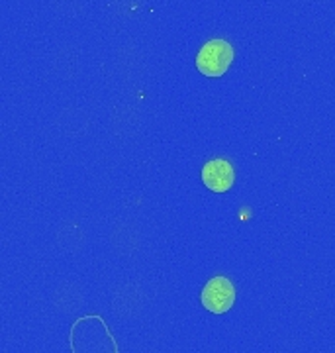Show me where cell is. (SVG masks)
Instances as JSON below:
<instances>
[{
  "instance_id": "3",
  "label": "cell",
  "mask_w": 335,
  "mask_h": 353,
  "mask_svg": "<svg viewBox=\"0 0 335 353\" xmlns=\"http://www.w3.org/2000/svg\"><path fill=\"white\" fill-rule=\"evenodd\" d=\"M202 183L212 192H227L236 183V169L227 159H212L202 167Z\"/></svg>"
},
{
  "instance_id": "1",
  "label": "cell",
  "mask_w": 335,
  "mask_h": 353,
  "mask_svg": "<svg viewBox=\"0 0 335 353\" xmlns=\"http://www.w3.org/2000/svg\"><path fill=\"white\" fill-rule=\"evenodd\" d=\"M232 63H234V48L230 41L222 38L206 41L196 55V69L210 79H220L225 75Z\"/></svg>"
},
{
  "instance_id": "2",
  "label": "cell",
  "mask_w": 335,
  "mask_h": 353,
  "mask_svg": "<svg viewBox=\"0 0 335 353\" xmlns=\"http://www.w3.org/2000/svg\"><path fill=\"white\" fill-rule=\"evenodd\" d=\"M200 301L210 314H225L236 304V287L227 277L218 275L206 283L200 294Z\"/></svg>"
}]
</instances>
